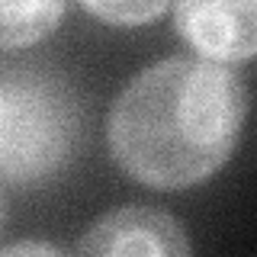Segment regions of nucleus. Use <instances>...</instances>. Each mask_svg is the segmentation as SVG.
Segmentation results:
<instances>
[{"label": "nucleus", "instance_id": "7ed1b4c3", "mask_svg": "<svg viewBox=\"0 0 257 257\" xmlns=\"http://www.w3.org/2000/svg\"><path fill=\"white\" fill-rule=\"evenodd\" d=\"M174 26L199 58L235 64L257 55V0H174Z\"/></svg>", "mask_w": 257, "mask_h": 257}, {"label": "nucleus", "instance_id": "20e7f679", "mask_svg": "<svg viewBox=\"0 0 257 257\" xmlns=\"http://www.w3.org/2000/svg\"><path fill=\"white\" fill-rule=\"evenodd\" d=\"M74 251L106 254V257H128V254L174 257V254H190L193 244L187 241V231L174 215L148 206H122L87 225Z\"/></svg>", "mask_w": 257, "mask_h": 257}, {"label": "nucleus", "instance_id": "f03ea898", "mask_svg": "<svg viewBox=\"0 0 257 257\" xmlns=\"http://www.w3.org/2000/svg\"><path fill=\"white\" fill-rule=\"evenodd\" d=\"M80 103L68 80L39 68H7L0 87V171L16 187L52 180L74 155Z\"/></svg>", "mask_w": 257, "mask_h": 257}, {"label": "nucleus", "instance_id": "0eeeda50", "mask_svg": "<svg viewBox=\"0 0 257 257\" xmlns=\"http://www.w3.org/2000/svg\"><path fill=\"white\" fill-rule=\"evenodd\" d=\"M7 257H16V254H64L61 247L55 244H36V241H23V244H7L4 247Z\"/></svg>", "mask_w": 257, "mask_h": 257}, {"label": "nucleus", "instance_id": "423d86ee", "mask_svg": "<svg viewBox=\"0 0 257 257\" xmlns=\"http://www.w3.org/2000/svg\"><path fill=\"white\" fill-rule=\"evenodd\" d=\"M174 0H80L90 16L109 23V26H145L158 20Z\"/></svg>", "mask_w": 257, "mask_h": 257}, {"label": "nucleus", "instance_id": "39448f33", "mask_svg": "<svg viewBox=\"0 0 257 257\" xmlns=\"http://www.w3.org/2000/svg\"><path fill=\"white\" fill-rule=\"evenodd\" d=\"M64 0H0V42L7 52L39 45L58 29Z\"/></svg>", "mask_w": 257, "mask_h": 257}, {"label": "nucleus", "instance_id": "f257e3e1", "mask_svg": "<svg viewBox=\"0 0 257 257\" xmlns=\"http://www.w3.org/2000/svg\"><path fill=\"white\" fill-rule=\"evenodd\" d=\"M247 87L209 58H164L139 71L106 119L119 171L151 190H187L235 155Z\"/></svg>", "mask_w": 257, "mask_h": 257}]
</instances>
